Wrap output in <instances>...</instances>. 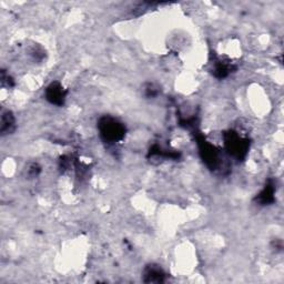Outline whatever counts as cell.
<instances>
[{
	"mask_svg": "<svg viewBox=\"0 0 284 284\" xmlns=\"http://www.w3.org/2000/svg\"><path fill=\"white\" fill-rule=\"evenodd\" d=\"M100 136L106 142L114 144L124 139V126L116 119L106 116L100 120L99 124Z\"/></svg>",
	"mask_w": 284,
	"mask_h": 284,
	"instance_id": "obj_1",
	"label": "cell"
},
{
	"mask_svg": "<svg viewBox=\"0 0 284 284\" xmlns=\"http://www.w3.org/2000/svg\"><path fill=\"white\" fill-rule=\"evenodd\" d=\"M47 99L52 104H62L64 101L66 99V91L64 87H62V84L58 82H54L49 86L47 88Z\"/></svg>",
	"mask_w": 284,
	"mask_h": 284,
	"instance_id": "obj_2",
	"label": "cell"
},
{
	"mask_svg": "<svg viewBox=\"0 0 284 284\" xmlns=\"http://www.w3.org/2000/svg\"><path fill=\"white\" fill-rule=\"evenodd\" d=\"M146 282H164L166 274L160 266H150L144 270Z\"/></svg>",
	"mask_w": 284,
	"mask_h": 284,
	"instance_id": "obj_3",
	"label": "cell"
},
{
	"mask_svg": "<svg viewBox=\"0 0 284 284\" xmlns=\"http://www.w3.org/2000/svg\"><path fill=\"white\" fill-rule=\"evenodd\" d=\"M16 128V120L10 111H4L2 116V134H9L14 132Z\"/></svg>",
	"mask_w": 284,
	"mask_h": 284,
	"instance_id": "obj_4",
	"label": "cell"
}]
</instances>
